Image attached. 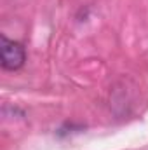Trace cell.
Returning <instances> with one entry per match:
<instances>
[{
  "label": "cell",
  "instance_id": "obj_1",
  "mask_svg": "<svg viewBox=\"0 0 148 150\" xmlns=\"http://www.w3.org/2000/svg\"><path fill=\"white\" fill-rule=\"evenodd\" d=\"M0 54H2V67L5 70H19L23 65H25V59H26V52H25V47L16 42V40H9L7 37L0 38Z\"/></svg>",
  "mask_w": 148,
  "mask_h": 150
}]
</instances>
